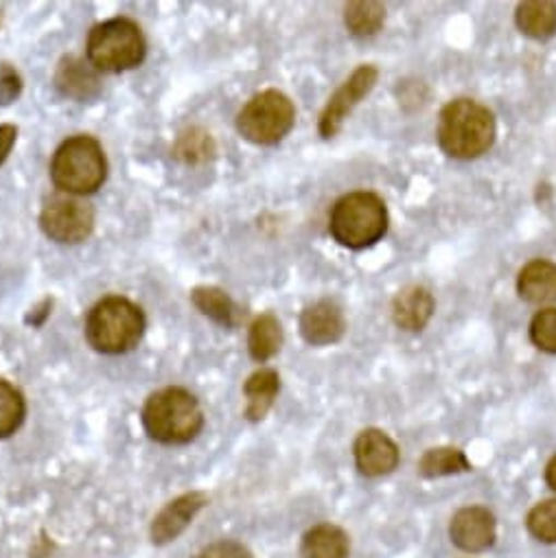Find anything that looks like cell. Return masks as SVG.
Listing matches in <instances>:
<instances>
[{
	"mask_svg": "<svg viewBox=\"0 0 556 558\" xmlns=\"http://www.w3.org/2000/svg\"><path fill=\"white\" fill-rule=\"evenodd\" d=\"M438 145L458 160H471L491 149L495 141V119L488 108L473 99L447 104L438 119Z\"/></svg>",
	"mask_w": 556,
	"mask_h": 558,
	"instance_id": "cell-1",
	"label": "cell"
},
{
	"mask_svg": "<svg viewBox=\"0 0 556 558\" xmlns=\"http://www.w3.org/2000/svg\"><path fill=\"white\" fill-rule=\"evenodd\" d=\"M143 425L156 442L184 445L202 432L204 414L191 392L184 388H165L147 399Z\"/></svg>",
	"mask_w": 556,
	"mask_h": 558,
	"instance_id": "cell-2",
	"label": "cell"
},
{
	"mask_svg": "<svg viewBox=\"0 0 556 558\" xmlns=\"http://www.w3.org/2000/svg\"><path fill=\"white\" fill-rule=\"evenodd\" d=\"M334 239L351 250H364L388 232V210L379 195L368 191L349 193L336 202L329 219Z\"/></svg>",
	"mask_w": 556,
	"mask_h": 558,
	"instance_id": "cell-3",
	"label": "cell"
},
{
	"mask_svg": "<svg viewBox=\"0 0 556 558\" xmlns=\"http://www.w3.org/2000/svg\"><path fill=\"white\" fill-rule=\"evenodd\" d=\"M145 333L143 312L128 299L110 296L97 303L86 323L90 347L106 355L132 351Z\"/></svg>",
	"mask_w": 556,
	"mask_h": 558,
	"instance_id": "cell-4",
	"label": "cell"
},
{
	"mask_svg": "<svg viewBox=\"0 0 556 558\" xmlns=\"http://www.w3.org/2000/svg\"><path fill=\"white\" fill-rule=\"evenodd\" d=\"M108 175L101 145L93 136H73L60 145L51 162V178L58 189L73 195L95 193Z\"/></svg>",
	"mask_w": 556,
	"mask_h": 558,
	"instance_id": "cell-5",
	"label": "cell"
},
{
	"mask_svg": "<svg viewBox=\"0 0 556 558\" xmlns=\"http://www.w3.org/2000/svg\"><path fill=\"white\" fill-rule=\"evenodd\" d=\"M86 51L95 71L123 73L145 60L147 45L136 23L128 19H112L90 32Z\"/></svg>",
	"mask_w": 556,
	"mask_h": 558,
	"instance_id": "cell-6",
	"label": "cell"
},
{
	"mask_svg": "<svg viewBox=\"0 0 556 558\" xmlns=\"http://www.w3.org/2000/svg\"><path fill=\"white\" fill-rule=\"evenodd\" d=\"M294 119L297 110L288 95L265 90L243 106L237 117V130L254 145H276L292 132Z\"/></svg>",
	"mask_w": 556,
	"mask_h": 558,
	"instance_id": "cell-7",
	"label": "cell"
},
{
	"mask_svg": "<svg viewBox=\"0 0 556 558\" xmlns=\"http://www.w3.org/2000/svg\"><path fill=\"white\" fill-rule=\"evenodd\" d=\"M40 226L53 241L80 243L90 236L95 228V213L90 204L77 197H53L40 215Z\"/></svg>",
	"mask_w": 556,
	"mask_h": 558,
	"instance_id": "cell-8",
	"label": "cell"
},
{
	"mask_svg": "<svg viewBox=\"0 0 556 558\" xmlns=\"http://www.w3.org/2000/svg\"><path fill=\"white\" fill-rule=\"evenodd\" d=\"M377 77H379L377 69L371 64H364L345 82V86L329 99L327 108L321 114L318 130H321L323 138H334L340 132L345 119L375 88Z\"/></svg>",
	"mask_w": 556,
	"mask_h": 558,
	"instance_id": "cell-9",
	"label": "cell"
},
{
	"mask_svg": "<svg viewBox=\"0 0 556 558\" xmlns=\"http://www.w3.org/2000/svg\"><path fill=\"white\" fill-rule=\"evenodd\" d=\"M449 534L460 549L484 551L495 541V517L482 506L462 508L454 514Z\"/></svg>",
	"mask_w": 556,
	"mask_h": 558,
	"instance_id": "cell-10",
	"label": "cell"
},
{
	"mask_svg": "<svg viewBox=\"0 0 556 558\" xmlns=\"http://www.w3.org/2000/svg\"><path fill=\"white\" fill-rule=\"evenodd\" d=\"M347 320L338 303L318 301L310 305L301 316V333L312 347H327L342 340Z\"/></svg>",
	"mask_w": 556,
	"mask_h": 558,
	"instance_id": "cell-11",
	"label": "cell"
},
{
	"mask_svg": "<svg viewBox=\"0 0 556 558\" xmlns=\"http://www.w3.org/2000/svg\"><path fill=\"white\" fill-rule=\"evenodd\" d=\"M355 462L368 477L386 475L399 464V447L382 429H366L355 440Z\"/></svg>",
	"mask_w": 556,
	"mask_h": 558,
	"instance_id": "cell-12",
	"label": "cell"
},
{
	"mask_svg": "<svg viewBox=\"0 0 556 558\" xmlns=\"http://www.w3.org/2000/svg\"><path fill=\"white\" fill-rule=\"evenodd\" d=\"M204 504H206L204 493H186L173 499L171 504H167L152 523V541L158 545L173 541L191 523V519L202 510Z\"/></svg>",
	"mask_w": 556,
	"mask_h": 558,
	"instance_id": "cell-13",
	"label": "cell"
},
{
	"mask_svg": "<svg viewBox=\"0 0 556 558\" xmlns=\"http://www.w3.org/2000/svg\"><path fill=\"white\" fill-rule=\"evenodd\" d=\"M517 292L525 303L545 305L556 301V263L536 258L530 260L517 278Z\"/></svg>",
	"mask_w": 556,
	"mask_h": 558,
	"instance_id": "cell-14",
	"label": "cell"
},
{
	"mask_svg": "<svg viewBox=\"0 0 556 558\" xmlns=\"http://www.w3.org/2000/svg\"><path fill=\"white\" fill-rule=\"evenodd\" d=\"M432 314H434V299L425 288H419V286L401 290L392 303V318L397 327L412 333L425 329Z\"/></svg>",
	"mask_w": 556,
	"mask_h": 558,
	"instance_id": "cell-15",
	"label": "cell"
},
{
	"mask_svg": "<svg viewBox=\"0 0 556 558\" xmlns=\"http://www.w3.org/2000/svg\"><path fill=\"white\" fill-rule=\"evenodd\" d=\"M515 23L523 36L547 40L556 34V3H549V0H525V3L517 5Z\"/></svg>",
	"mask_w": 556,
	"mask_h": 558,
	"instance_id": "cell-16",
	"label": "cell"
},
{
	"mask_svg": "<svg viewBox=\"0 0 556 558\" xmlns=\"http://www.w3.org/2000/svg\"><path fill=\"white\" fill-rule=\"evenodd\" d=\"M56 86L73 99L86 101L93 99L99 93V77L93 69H88L82 60L77 58H67L58 66L56 73Z\"/></svg>",
	"mask_w": 556,
	"mask_h": 558,
	"instance_id": "cell-17",
	"label": "cell"
},
{
	"mask_svg": "<svg viewBox=\"0 0 556 558\" xmlns=\"http://www.w3.org/2000/svg\"><path fill=\"white\" fill-rule=\"evenodd\" d=\"M303 558H349V536L331 523L312 527L303 538Z\"/></svg>",
	"mask_w": 556,
	"mask_h": 558,
	"instance_id": "cell-18",
	"label": "cell"
},
{
	"mask_svg": "<svg viewBox=\"0 0 556 558\" xmlns=\"http://www.w3.org/2000/svg\"><path fill=\"white\" fill-rule=\"evenodd\" d=\"M278 388H281V381H278V375L271 368H261L254 375H250V379L243 386L247 399L245 416L250 421H261L269 412L278 395Z\"/></svg>",
	"mask_w": 556,
	"mask_h": 558,
	"instance_id": "cell-19",
	"label": "cell"
},
{
	"mask_svg": "<svg viewBox=\"0 0 556 558\" xmlns=\"http://www.w3.org/2000/svg\"><path fill=\"white\" fill-rule=\"evenodd\" d=\"M281 344H283V331L271 314H263L252 323L250 336H247V351L254 362L271 360L278 353V349H281Z\"/></svg>",
	"mask_w": 556,
	"mask_h": 558,
	"instance_id": "cell-20",
	"label": "cell"
},
{
	"mask_svg": "<svg viewBox=\"0 0 556 558\" xmlns=\"http://www.w3.org/2000/svg\"><path fill=\"white\" fill-rule=\"evenodd\" d=\"M386 19V10L382 3H375V0H355V3H349L345 10V23L347 29L355 38H371L375 36Z\"/></svg>",
	"mask_w": 556,
	"mask_h": 558,
	"instance_id": "cell-21",
	"label": "cell"
},
{
	"mask_svg": "<svg viewBox=\"0 0 556 558\" xmlns=\"http://www.w3.org/2000/svg\"><path fill=\"white\" fill-rule=\"evenodd\" d=\"M471 469V462L460 449L454 447H436L425 451V456L419 462V473L425 477H443V475H456Z\"/></svg>",
	"mask_w": 556,
	"mask_h": 558,
	"instance_id": "cell-22",
	"label": "cell"
},
{
	"mask_svg": "<svg viewBox=\"0 0 556 558\" xmlns=\"http://www.w3.org/2000/svg\"><path fill=\"white\" fill-rule=\"evenodd\" d=\"M193 305L208 316L210 320H215L221 327H232L237 323V307L230 301V296L217 288H197L191 294Z\"/></svg>",
	"mask_w": 556,
	"mask_h": 558,
	"instance_id": "cell-23",
	"label": "cell"
},
{
	"mask_svg": "<svg viewBox=\"0 0 556 558\" xmlns=\"http://www.w3.org/2000/svg\"><path fill=\"white\" fill-rule=\"evenodd\" d=\"M25 399L21 390L0 379V438H10L25 421Z\"/></svg>",
	"mask_w": 556,
	"mask_h": 558,
	"instance_id": "cell-24",
	"label": "cell"
},
{
	"mask_svg": "<svg viewBox=\"0 0 556 558\" xmlns=\"http://www.w3.org/2000/svg\"><path fill=\"white\" fill-rule=\"evenodd\" d=\"M215 151H217V149H215L213 136H210L208 132H204V130H197V128L184 132V134L178 138L176 149H173L176 158H180V160H184V162H189V165L206 162V160H210V158L215 156Z\"/></svg>",
	"mask_w": 556,
	"mask_h": 558,
	"instance_id": "cell-25",
	"label": "cell"
},
{
	"mask_svg": "<svg viewBox=\"0 0 556 558\" xmlns=\"http://www.w3.org/2000/svg\"><path fill=\"white\" fill-rule=\"evenodd\" d=\"M528 530L543 543H556V499L541 501L530 510Z\"/></svg>",
	"mask_w": 556,
	"mask_h": 558,
	"instance_id": "cell-26",
	"label": "cell"
},
{
	"mask_svg": "<svg viewBox=\"0 0 556 558\" xmlns=\"http://www.w3.org/2000/svg\"><path fill=\"white\" fill-rule=\"evenodd\" d=\"M530 340L536 349L556 355V310L539 312L530 323Z\"/></svg>",
	"mask_w": 556,
	"mask_h": 558,
	"instance_id": "cell-27",
	"label": "cell"
},
{
	"mask_svg": "<svg viewBox=\"0 0 556 558\" xmlns=\"http://www.w3.org/2000/svg\"><path fill=\"white\" fill-rule=\"evenodd\" d=\"M21 90H23V80L19 71L10 64H0V106L14 104Z\"/></svg>",
	"mask_w": 556,
	"mask_h": 558,
	"instance_id": "cell-28",
	"label": "cell"
},
{
	"mask_svg": "<svg viewBox=\"0 0 556 558\" xmlns=\"http://www.w3.org/2000/svg\"><path fill=\"white\" fill-rule=\"evenodd\" d=\"M195 558H254L247 547L234 541H219L202 549Z\"/></svg>",
	"mask_w": 556,
	"mask_h": 558,
	"instance_id": "cell-29",
	"label": "cell"
},
{
	"mask_svg": "<svg viewBox=\"0 0 556 558\" xmlns=\"http://www.w3.org/2000/svg\"><path fill=\"white\" fill-rule=\"evenodd\" d=\"M19 138V128L16 125H0V165L8 160V156L12 154V147L16 145Z\"/></svg>",
	"mask_w": 556,
	"mask_h": 558,
	"instance_id": "cell-30",
	"label": "cell"
},
{
	"mask_svg": "<svg viewBox=\"0 0 556 558\" xmlns=\"http://www.w3.org/2000/svg\"><path fill=\"white\" fill-rule=\"evenodd\" d=\"M51 307H53V301L51 299H47V301H43L36 310H32L34 314H29V318H27V323L29 325H34V327H40L47 318H49V314H51Z\"/></svg>",
	"mask_w": 556,
	"mask_h": 558,
	"instance_id": "cell-31",
	"label": "cell"
},
{
	"mask_svg": "<svg viewBox=\"0 0 556 558\" xmlns=\"http://www.w3.org/2000/svg\"><path fill=\"white\" fill-rule=\"evenodd\" d=\"M545 482L549 484V488L556 490V456L549 460V464L545 469Z\"/></svg>",
	"mask_w": 556,
	"mask_h": 558,
	"instance_id": "cell-32",
	"label": "cell"
}]
</instances>
